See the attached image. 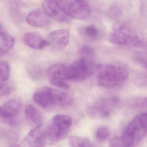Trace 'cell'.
Instances as JSON below:
<instances>
[{"label":"cell","mask_w":147,"mask_h":147,"mask_svg":"<svg viewBox=\"0 0 147 147\" xmlns=\"http://www.w3.org/2000/svg\"><path fill=\"white\" fill-rule=\"evenodd\" d=\"M128 70L123 66L117 64H107L99 66L97 80L99 86L111 89L119 86L129 77Z\"/></svg>","instance_id":"cell-1"},{"label":"cell","mask_w":147,"mask_h":147,"mask_svg":"<svg viewBox=\"0 0 147 147\" xmlns=\"http://www.w3.org/2000/svg\"><path fill=\"white\" fill-rule=\"evenodd\" d=\"M95 69L94 60L79 58L69 65L68 80L84 81L92 76Z\"/></svg>","instance_id":"cell-2"},{"label":"cell","mask_w":147,"mask_h":147,"mask_svg":"<svg viewBox=\"0 0 147 147\" xmlns=\"http://www.w3.org/2000/svg\"><path fill=\"white\" fill-rule=\"evenodd\" d=\"M109 40L113 44L119 45L138 47H146V46L137 35L122 26H117L114 28L110 35Z\"/></svg>","instance_id":"cell-3"},{"label":"cell","mask_w":147,"mask_h":147,"mask_svg":"<svg viewBox=\"0 0 147 147\" xmlns=\"http://www.w3.org/2000/svg\"><path fill=\"white\" fill-rule=\"evenodd\" d=\"M59 5L69 17L84 20L91 15L90 3L85 1H58Z\"/></svg>","instance_id":"cell-4"},{"label":"cell","mask_w":147,"mask_h":147,"mask_svg":"<svg viewBox=\"0 0 147 147\" xmlns=\"http://www.w3.org/2000/svg\"><path fill=\"white\" fill-rule=\"evenodd\" d=\"M147 133V115L142 113L136 117L127 126L123 135L135 145L143 139Z\"/></svg>","instance_id":"cell-5"},{"label":"cell","mask_w":147,"mask_h":147,"mask_svg":"<svg viewBox=\"0 0 147 147\" xmlns=\"http://www.w3.org/2000/svg\"><path fill=\"white\" fill-rule=\"evenodd\" d=\"M42 7L43 10L50 18L59 22L66 21L70 17L61 7L58 1H44Z\"/></svg>","instance_id":"cell-6"},{"label":"cell","mask_w":147,"mask_h":147,"mask_svg":"<svg viewBox=\"0 0 147 147\" xmlns=\"http://www.w3.org/2000/svg\"><path fill=\"white\" fill-rule=\"evenodd\" d=\"M69 34L65 29L54 30L49 34L47 40L52 48L57 51L63 50L68 45L69 41Z\"/></svg>","instance_id":"cell-7"},{"label":"cell","mask_w":147,"mask_h":147,"mask_svg":"<svg viewBox=\"0 0 147 147\" xmlns=\"http://www.w3.org/2000/svg\"><path fill=\"white\" fill-rule=\"evenodd\" d=\"M24 43L28 46L36 50H40L49 46L48 41L37 32H29L23 37Z\"/></svg>","instance_id":"cell-8"},{"label":"cell","mask_w":147,"mask_h":147,"mask_svg":"<svg viewBox=\"0 0 147 147\" xmlns=\"http://www.w3.org/2000/svg\"><path fill=\"white\" fill-rule=\"evenodd\" d=\"M49 92L53 105L66 107L71 105L73 99L67 92L52 88H47Z\"/></svg>","instance_id":"cell-9"},{"label":"cell","mask_w":147,"mask_h":147,"mask_svg":"<svg viewBox=\"0 0 147 147\" xmlns=\"http://www.w3.org/2000/svg\"><path fill=\"white\" fill-rule=\"evenodd\" d=\"M28 24L34 27H40L50 23L51 18L43 10L35 9L30 12L26 18Z\"/></svg>","instance_id":"cell-10"},{"label":"cell","mask_w":147,"mask_h":147,"mask_svg":"<svg viewBox=\"0 0 147 147\" xmlns=\"http://www.w3.org/2000/svg\"><path fill=\"white\" fill-rule=\"evenodd\" d=\"M69 65L63 63L54 64L47 70V74L50 80H68Z\"/></svg>","instance_id":"cell-11"},{"label":"cell","mask_w":147,"mask_h":147,"mask_svg":"<svg viewBox=\"0 0 147 147\" xmlns=\"http://www.w3.org/2000/svg\"><path fill=\"white\" fill-rule=\"evenodd\" d=\"M47 139L44 131L35 128L28 133L26 140L29 147H45Z\"/></svg>","instance_id":"cell-12"},{"label":"cell","mask_w":147,"mask_h":147,"mask_svg":"<svg viewBox=\"0 0 147 147\" xmlns=\"http://www.w3.org/2000/svg\"><path fill=\"white\" fill-rule=\"evenodd\" d=\"M22 108V104L19 101L10 100L0 107V116L5 119H10L17 115Z\"/></svg>","instance_id":"cell-13"},{"label":"cell","mask_w":147,"mask_h":147,"mask_svg":"<svg viewBox=\"0 0 147 147\" xmlns=\"http://www.w3.org/2000/svg\"><path fill=\"white\" fill-rule=\"evenodd\" d=\"M47 139L57 142L62 140L68 135V129H65L52 123L44 130Z\"/></svg>","instance_id":"cell-14"},{"label":"cell","mask_w":147,"mask_h":147,"mask_svg":"<svg viewBox=\"0 0 147 147\" xmlns=\"http://www.w3.org/2000/svg\"><path fill=\"white\" fill-rule=\"evenodd\" d=\"M25 115L28 121L35 128H39L42 125V118L38 110L32 105L26 106Z\"/></svg>","instance_id":"cell-15"},{"label":"cell","mask_w":147,"mask_h":147,"mask_svg":"<svg viewBox=\"0 0 147 147\" xmlns=\"http://www.w3.org/2000/svg\"><path fill=\"white\" fill-rule=\"evenodd\" d=\"M33 99L35 103L44 108H47L53 105L51 96L47 88L43 90L35 92L33 95Z\"/></svg>","instance_id":"cell-16"},{"label":"cell","mask_w":147,"mask_h":147,"mask_svg":"<svg viewBox=\"0 0 147 147\" xmlns=\"http://www.w3.org/2000/svg\"><path fill=\"white\" fill-rule=\"evenodd\" d=\"M87 114L90 118L102 119L109 114V111L106 106H92L88 108Z\"/></svg>","instance_id":"cell-17"},{"label":"cell","mask_w":147,"mask_h":147,"mask_svg":"<svg viewBox=\"0 0 147 147\" xmlns=\"http://www.w3.org/2000/svg\"><path fill=\"white\" fill-rule=\"evenodd\" d=\"M69 142L71 147H94L89 139L81 136H71L69 138Z\"/></svg>","instance_id":"cell-18"},{"label":"cell","mask_w":147,"mask_h":147,"mask_svg":"<svg viewBox=\"0 0 147 147\" xmlns=\"http://www.w3.org/2000/svg\"><path fill=\"white\" fill-rule=\"evenodd\" d=\"M0 43L2 46L6 49L11 48L14 44V39L7 33L1 24H0Z\"/></svg>","instance_id":"cell-19"},{"label":"cell","mask_w":147,"mask_h":147,"mask_svg":"<svg viewBox=\"0 0 147 147\" xmlns=\"http://www.w3.org/2000/svg\"><path fill=\"white\" fill-rule=\"evenodd\" d=\"M71 117L66 115L58 114L53 118L52 123L65 129H69L72 124Z\"/></svg>","instance_id":"cell-20"},{"label":"cell","mask_w":147,"mask_h":147,"mask_svg":"<svg viewBox=\"0 0 147 147\" xmlns=\"http://www.w3.org/2000/svg\"><path fill=\"white\" fill-rule=\"evenodd\" d=\"M134 146L133 142L124 135L117 136L110 142V147H131Z\"/></svg>","instance_id":"cell-21"},{"label":"cell","mask_w":147,"mask_h":147,"mask_svg":"<svg viewBox=\"0 0 147 147\" xmlns=\"http://www.w3.org/2000/svg\"><path fill=\"white\" fill-rule=\"evenodd\" d=\"M83 34L85 36L92 40H97L100 36L99 29L93 24L87 25L83 28Z\"/></svg>","instance_id":"cell-22"},{"label":"cell","mask_w":147,"mask_h":147,"mask_svg":"<svg viewBox=\"0 0 147 147\" xmlns=\"http://www.w3.org/2000/svg\"><path fill=\"white\" fill-rule=\"evenodd\" d=\"M79 58L94 60L95 54L94 50L89 46L84 45L80 47L79 51Z\"/></svg>","instance_id":"cell-23"},{"label":"cell","mask_w":147,"mask_h":147,"mask_svg":"<svg viewBox=\"0 0 147 147\" xmlns=\"http://www.w3.org/2000/svg\"><path fill=\"white\" fill-rule=\"evenodd\" d=\"M9 66L8 64L4 60L0 61V81L5 82L9 78Z\"/></svg>","instance_id":"cell-24"},{"label":"cell","mask_w":147,"mask_h":147,"mask_svg":"<svg viewBox=\"0 0 147 147\" xmlns=\"http://www.w3.org/2000/svg\"><path fill=\"white\" fill-rule=\"evenodd\" d=\"M109 131L106 127H100L96 131V137L99 140H105L109 137Z\"/></svg>","instance_id":"cell-25"},{"label":"cell","mask_w":147,"mask_h":147,"mask_svg":"<svg viewBox=\"0 0 147 147\" xmlns=\"http://www.w3.org/2000/svg\"><path fill=\"white\" fill-rule=\"evenodd\" d=\"M12 86L5 82L0 81V98L7 96L12 92Z\"/></svg>","instance_id":"cell-26"},{"label":"cell","mask_w":147,"mask_h":147,"mask_svg":"<svg viewBox=\"0 0 147 147\" xmlns=\"http://www.w3.org/2000/svg\"><path fill=\"white\" fill-rule=\"evenodd\" d=\"M51 84L57 88L68 89L70 88V85L65 81L62 80H50Z\"/></svg>","instance_id":"cell-27"},{"label":"cell","mask_w":147,"mask_h":147,"mask_svg":"<svg viewBox=\"0 0 147 147\" xmlns=\"http://www.w3.org/2000/svg\"><path fill=\"white\" fill-rule=\"evenodd\" d=\"M6 54V51L5 49L3 48L2 46H0V58L4 56Z\"/></svg>","instance_id":"cell-28"},{"label":"cell","mask_w":147,"mask_h":147,"mask_svg":"<svg viewBox=\"0 0 147 147\" xmlns=\"http://www.w3.org/2000/svg\"><path fill=\"white\" fill-rule=\"evenodd\" d=\"M12 147H21V146L18 145H14L12 146Z\"/></svg>","instance_id":"cell-29"},{"label":"cell","mask_w":147,"mask_h":147,"mask_svg":"<svg viewBox=\"0 0 147 147\" xmlns=\"http://www.w3.org/2000/svg\"></svg>","instance_id":"cell-30"}]
</instances>
